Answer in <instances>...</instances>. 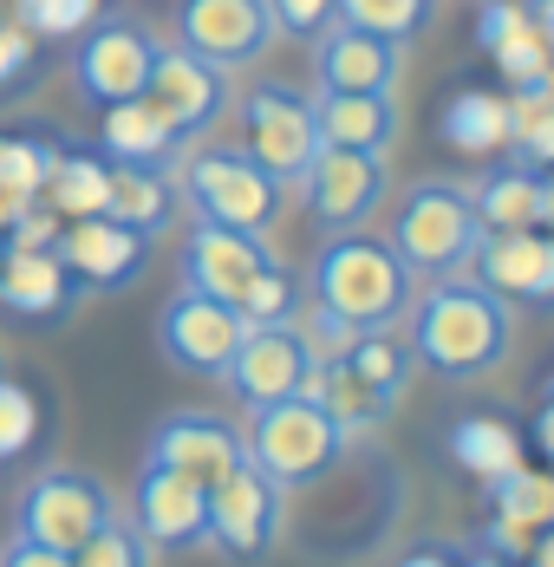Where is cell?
Here are the masks:
<instances>
[{"label": "cell", "mask_w": 554, "mask_h": 567, "mask_svg": "<svg viewBox=\"0 0 554 567\" xmlns=\"http://www.w3.org/2000/svg\"><path fill=\"white\" fill-rule=\"evenodd\" d=\"M476 281L496 287L502 300L522 293V300H554V241L535 228H490L470 255Z\"/></svg>", "instance_id": "21"}, {"label": "cell", "mask_w": 554, "mask_h": 567, "mask_svg": "<svg viewBox=\"0 0 554 567\" xmlns=\"http://www.w3.org/2000/svg\"><path fill=\"white\" fill-rule=\"evenodd\" d=\"M411 268L398 261V248L366 235V228H339L314 255V307H327L332 320H346L352 333L366 327H398L411 313Z\"/></svg>", "instance_id": "2"}, {"label": "cell", "mask_w": 554, "mask_h": 567, "mask_svg": "<svg viewBox=\"0 0 554 567\" xmlns=\"http://www.w3.org/2000/svg\"><path fill=\"white\" fill-rule=\"evenodd\" d=\"M529 567H554V528H542V542H535V555H529Z\"/></svg>", "instance_id": "40"}, {"label": "cell", "mask_w": 554, "mask_h": 567, "mask_svg": "<svg viewBox=\"0 0 554 567\" xmlns=\"http://www.w3.org/2000/svg\"><path fill=\"white\" fill-rule=\"evenodd\" d=\"M450 456L470 470V476H483V483H502L509 470H522V437L496 424V417H456V431H450Z\"/></svg>", "instance_id": "30"}, {"label": "cell", "mask_w": 554, "mask_h": 567, "mask_svg": "<svg viewBox=\"0 0 554 567\" xmlns=\"http://www.w3.org/2000/svg\"><path fill=\"white\" fill-rule=\"evenodd\" d=\"M268 7H275V27L287 40H320L332 20H339L332 0H268Z\"/></svg>", "instance_id": "37"}, {"label": "cell", "mask_w": 554, "mask_h": 567, "mask_svg": "<svg viewBox=\"0 0 554 567\" xmlns=\"http://www.w3.org/2000/svg\"><path fill=\"white\" fill-rule=\"evenodd\" d=\"M339 365L372 392L379 411H391V404L404 398V385H411V372H418V352H411L404 333H391V327H366V333H352V340H346Z\"/></svg>", "instance_id": "26"}, {"label": "cell", "mask_w": 554, "mask_h": 567, "mask_svg": "<svg viewBox=\"0 0 554 567\" xmlns=\"http://www.w3.org/2000/svg\"><path fill=\"white\" fill-rule=\"evenodd\" d=\"M79 293L85 287L72 281V268L53 248H0V313L27 327H59Z\"/></svg>", "instance_id": "20"}, {"label": "cell", "mask_w": 554, "mask_h": 567, "mask_svg": "<svg viewBox=\"0 0 554 567\" xmlns=\"http://www.w3.org/2000/svg\"><path fill=\"white\" fill-rule=\"evenodd\" d=\"M105 189H111V164L99 151H79V144H59L47 183H40V203L53 209L59 223L72 216H105Z\"/></svg>", "instance_id": "27"}, {"label": "cell", "mask_w": 554, "mask_h": 567, "mask_svg": "<svg viewBox=\"0 0 554 567\" xmlns=\"http://www.w3.org/2000/svg\"><path fill=\"white\" fill-rule=\"evenodd\" d=\"M176 176L170 164H111V189H105V216L131 223L137 235H164L176 223Z\"/></svg>", "instance_id": "24"}, {"label": "cell", "mask_w": 554, "mask_h": 567, "mask_svg": "<svg viewBox=\"0 0 554 567\" xmlns=\"http://www.w3.org/2000/svg\"><path fill=\"white\" fill-rule=\"evenodd\" d=\"M248 333V320L216 300V293H196V287H176L170 307L157 313V352H164L176 372H196V379H222L235 346Z\"/></svg>", "instance_id": "10"}, {"label": "cell", "mask_w": 554, "mask_h": 567, "mask_svg": "<svg viewBox=\"0 0 554 567\" xmlns=\"http://www.w3.org/2000/svg\"><path fill=\"white\" fill-rule=\"evenodd\" d=\"M404 340H411V352L438 379H483V372H496L502 359H509L515 320H509V300H502L496 287L443 275L418 300V320H411Z\"/></svg>", "instance_id": "1"}, {"label": "cell", "mask_w": 554, "mask_h": 567, "mask_svg": "<svg viewBox=\"0 0 554 567\" xmlns=\"http://www.w3.org/2000/svg\"><path fill=\"white\" fill-rule=\"evenodd\" d=\"M404 79V40L366 33L352 20H332L314 40V85L320 92H398Z\"/></svg>", "instance_id": "17"}, {"label": "cell", "mask_w": 554, "mask_h": 567, "mask_svg": "<svg viewBox=\"0 0 554 567\" xmlns=\"http://www.w3.org/2000/svg\"><path fill=\"white\" fill-rule=\"evenodd\" d=\"M332 13L386 40H418L438 20V0H332Z\"/></svg>", "instance_id": "31"}, {"label": "cell", "mask_w": 554, "mask_h": 567, "mask_svg": "<svg viewBox=\"0 0 554 567\" xmlns=\"http://www.w3.org/2000/svg\"><path fill=\"white\" fill-rule=\"evenodd\" d=\"M307 189V209L314 223L339 235V228H366V216H379L391 189V171H386V151H339V144H320V157L307 164L300 176Z\"/></svg>", "instance_id": "12"}, {"label": "cell", "mask_w": 554, "mask_h": 567, "mask_svg": "<svg viewBox=\"0 0 554 567\" xmlns=\"http://www.w3.org/2000/svg\"><path fill=\"white\" fill-rule=\"evenodd\" d=\"M33 444H40V398L20 379H0V463L27 456Z\"/></svg>", "instance_id": "35"}, {"label": "cell", "mask_w": 554, "mask_h": 567, "mask_svg": "<svg viewBox=\"0 0 554 567\" xmlns=\"http://www.w3.org/2000/svg\"><path fill=\"white\" fill-rule=\"evenodd\" d=\"M542 228H554V176H548V189H542Z\"/></svg>", "instance_id": "42"}, {"label": "cell", "mask_w": 554, "mask_h": 567, "mask_svg": "<svg viewBox=\"0 0 554 567\" xmlns=\"http://www.w3.org/2000/svg\"><path fill=\"white\" fill-rule=\"evenodd\" d=\"M294 307H300V281L287 275V268H261L255 281H248V293L235 300V313L248 320V327H275V320H294Z\"/></svg>", "instance_id": "34"}, {"label": "cell", "mask_w": 554, "mask_h": 567, "mask_svg": "<svg viewBox=\"0 0 554 567\" xmlns=\"http://www.w3.org/2000/svg\"><path fill=\"white\" fill-rule=\"evenodd\" d=\"M176 196L196 209V216H209V223H228V228H255V235H268L280 216V189L275 176L261 171L242 144H209V151H196L183 176H176Z\"/></svg>", "instance_id": "5"}, {"label": "cell", "mask_w": 554, "mask_h": 567, "mask_svg": "<svg viewBox=\"0 0 554 567\" xmlns=\"http://www.w3.org/2000/svg\"><path fill=\"white\" fill-rule=\"evenodd\" d=\"M131 509H137L144 542L164 548V555H189V548L209 542V489L189 483V476H176V470H164V463H144Z\"/></svg>", "instance_id": "18"}, {"label": "cell", "mask_w": 554, "mask_h": 567, "mask_svg": "<svg viewBox=\"0 0 554 567\" xmlns=\"http://www.w3.org/2000/svg\"><path fill=\"white\" fill-rule=\"evenodd\" d=\"M53 151H59V137H40V131H0V241H7V228L40 203V183H47Z\"/></svg>", "instance_id": "28"}, {"label": "cell", "mask_w": 554, "mask_h": 567, "mask_svg": "<svg viewBox=\"0 0 554 567\" xmlns=\"http://www.w3.org/2000/svg\"><path fill=\"white\" fill-rule=\"evenodd\" d=\"M144 99L170 117V131H176L183 144H196V137L228 112V72L209 65V59H196L189 47H157V65H151Z\"/></svg>", "instance_id": "16"}, {"label": "cell", "mask_w": 554, "mask_h": 567, "mask_svg": "<svg viewBox=\"0 0 554 567\" xmlns=\"http://www.w3.org/2000/svg\"><path fill=\"white\" fill-rule=\"evenodd\" d=\"M398 567H450V555L443 548H424V555H411V561H398Z\"/></svg>", "instance_id": "41"}, {"label": "cell", "mask_w": 554, "mask_h": 567, "mask_svg": "<svg viewBox=\"0 0 554 567\" xmlns=\"http://www.w3.org/2000/svg\"><path fill=\"white\" fill-rule=\"evenodd\" d=\"M27 72H33V33L13 13H0V85H13Z\"/></svg>", "instance_id": "38"}, {"label": "cell", "mask_w": 554, "mask_h": 567, "mask_svg": "<svg viewBox=\"0 0 554 567\" xmlns=\"http://www.w3.org/2000/svg\"><path fill=\"white\" fill-rule=\"evenodd\" d=\"M314 372H320V359H314V346L300 340V327L294 320H275V327H248L242 333L228 372H222V385L242 398V404H275V398L307 392Z\"/></svg>", "instance_id": "13"}, {"label": "cell", "mask_w": 554, "mask_h": 567, "mask_svg": "<svg viewBox=\"0 0 554 567\" xmlns=\"http://www.w3.org/2000/svg\"><path fill=\"white\" fill-rule=\"evenodd\" d=\"M242 451H248V463H261L280 489H307L346 456V431L314 392H294L275 398V404H248Z\"/></svg>", "instance_id": "3"}, {"label": "cell", "mask_w": 554, "mask_h": 567, "mask_svg": "<svg viewBox=\"0 0 554 567\" xmlns=\"http://www.w3.org/2000/svg\"><path fill=\"white\" fill-rule=\"evenodd\" d=\"M261 268H275V248L255 228H228L196 216L189 235H183V287H196V293H216V300L235 307Z\"/></svg>", "instance_id": "15"}, {"label": "cell", "mask_w": 554, "mask_h": 567, "mask_svg": "<svg viewBox=\"0 0 554 567\" xmlns=\"http://www.w3.org/2000/svg\"><path fill=\"white\" fill-rule=\"evenodd\" d=\"M0 567H72V555H59V548H47V542L13 535V542L0 548Z\"/></svg>", "instance_id": "39"}, {"label": "cell", "mask_w": 554, "mask_h": 567, "mask_svg": "<svg viewBox=\"0 0 554 567\" xmlns=\"http://www.w3.org/2000/svg\"><path fill=\"white\" fill-rule=\"evenodd\" d=\"M157 33L131 13H99L85 33H79V53H72V85L85 105H124V99H144L151 85V65H157Z\"/></svg>", "instance_id": "6"}, {"label": "cell", "mask_w": 554, "mask_h": 567, "mask_svg": "<svg viewBox=\"0 0 554 567\" xmlns=\"http://www.w3.org/2000/svg\"><path fill=\"white\" fill-rule=\"evenodd\" d=\"M176 151H183V137L170 131V117L151 99L105 105V124H99V157L105 164H170Z\"/></svg>", "instance_id": "23"}, {"label": "cell", "mask_w": 554, "mask_h": 567, "mask_svg": "<svg viewBox=\"0 0 554 567\" xmlns=\"http://www.w3.org/2000/svg\"><path fill=\"white\" fill-rule=\"evenodd\" d=\"M7 13H13L33 40H72V33H85V27L105 13V0H7Z\"/></svg>", "instance_id": "32"}, {"label": "cell", "mask_w": 554, "mask_h": 567, "mask_svg": "<svg viewBox=\"0 0 554 567\" xmlns=\"http://www.w3.org/2000/svg\"><path fill=\"white\" fill-rule=\"evenodd\" d=\"M386 241L398 248V261H404L411 275L443 281V275H463V268H470V255H476V241H483V223H476V203H470L463 183L431 176V183L404 189Z\"/></svg>", "instance_id": "4"}, {"label": "cell", "mask_w": 554, "mask_h": 567, "mask_svg": "<svg viewBox=\"0 0 554 567\" xmlns=\"http://www.w3.org/2000/svg\"><path fill=\"white\" fill-rule=\"evenodd\" d=\"M280 40L268 0H176V47L209 59L222 72H242Z\"/></svg>", "instance_id": "11"}, {"label": "cell", "mask_w": 554, "mask_h": 567, "mask_svg": "<svg viewBox=\"0 0 554 567\" xmlns=\"http://www.w3.org/2000/svg\"><path fill=\"white\" fill-rule=\"evenodd\" d=\"M111 515H117V503H111V489L99 476H85V470H47V476L27 483V496L13 509V535L72 555L92 528H105Z\"/></svg>", "instance_id": "9"}, {"label": "cell", "mask_w": 554, "mask_h": 567, "mask_svg": "<svg viewBox=\"0 0 554 567\" xmlns=\"http://www.w3.org/2000/svg\"><path fill=\"white\" fill-rule=\"evenodd\" d=\"M515 157L522 164H535V171H548L554 164V99L548 105H529V112H515Z\"/></svg>", "instance_id": "36"}, {"label": "cell", "mask_w": 554, "mask_h": 567, "mask_svg": "<svg viewBox=\"0 0 554 567\" xmlns=\"http://www.w3.org/2000/svg\"><path fill=\"white\" fill-rule=\"evenodd\" d=\"M280 509H287V489L261 463L242 456L228 476L209 483V542L228 561H268L280 542Z\"/></svg>", "instance_id": "8"}, {"label": "cell", "mask_w": 554, "mask_h": 567, "mask_svg": "<svg viewBox=\"0 0 554 567\" xmlns=\"http://www.w3.org/2000/svg\"><path fill=\"white\" fill-rule=\"evenodd\" d=\"M242 431L228 424V417H216V411H170L164 424L151 431V451H144V463H164V470H176V476H189V483H216V476H228L235 463H242Z\"/></svg>", "instance_id": "19"}, {"label": "cell", "mask_w": 554, "mask_h": 567, "mask_svg": "<svg viewBox=\"0 0 554 567\" xmlns=\"http://www.w3.org/2000/svg\"><path fill=\"white\" fill-rule=\"evenodd\" d=\"M242 151L275 176L280 189H300L307 164L320 157V124H314V99L294 92V85H255L242 99Z\"/></svg>", "instance_id": "7"}, {"label": "cell", "mask_w": 554, "mask_h": 567, "mask_svg": "<svg viewBox=\"0 0 554 567\" xmlns=\"http://www.w3.org/2000/svg\"><path fill=\"white\" fill-rule=\"evenodd\" d=\"M320 144L339 151H391L398 144V92H314Z\"/></svg>", "instance_id": "22"}, {"label": "cell", "mask_w": 554, "mask_h": 567, "mask_svg": "<svg viewBox=\"0 0 554 567\" xmlns=\"http://www.w3.org/2000/svg\"><path fill=\"white\" fill-rule=\"evenodd\" d=\"M151 555H157V548L144 542V528L111 515L105 528H92V535L72 548V567H151Z\"/></svg>", "instance_id": "33"}, {"label": "cell", "mask_w": 554, "mask_h": 567, "mask_svg": "<svg viewBox=\"0 0 554 567\" xmlns=\"http://www.w3.org/2000/svg\"><path fill=\"white\" fill-rule=\"evenodd\" d=\"M509 131H515L509 99L483 92V85H470V92H456L443 105V144L463 151V157H496L502 144H509Z\"/></svg>", "instance_id": "29"}, {"label": "cell", "mask_w": 554, "mask_h": 567, "mask_svg": "<svg viewBox=\"0 0 554 567\" xmlns=\"http://www.w3.org/2000/svg\"><path fill=\"white\" fill-rule=\"evenodd\" d=\"M542 189H548V171H535L522 157L515 164H490L476 176V189H470L483 235L490 228H542Z\"/></svg>", "instance_id": "25"}, {"label": "cell", "mask_w": 554, "mask_h": 567, "mask_svg": "<svg viewBox=\"0 0 554 567\" xmlns=\"http://www.w3.org/2000/svg\"><path fill=\"white\" fill-rule=\"evenodd\" d=\"M53 255L72 268V281L85 287V293H117V287H131L144 275L151 235H137L117 216H72V223H59Z\"/></svg>", "instance_id": "14"}]
</instances>
